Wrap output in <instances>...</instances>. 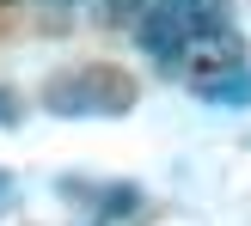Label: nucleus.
<instances>
[{
	"mask_svg": "<svg viewBox=\"0 0 251 226\" xmlns=\"http://www.w3.org/2000/svg\"><path fill=\"white\" fill-rule=\"evenodd\" d=\"M166 6L178 12V24H184V37H190V49L239 37V31H233V6H227V0H166ZM184 61H190V55H184Z\"/></svg>",
	"mask_w": 251,
	"mask_h": 226,
	"instance_id": "nucleus-3",
	"label": "nucleus"
},
{
	"mask_svg": "<svg viewBox=\"0 0 251 226\" xmlns=\"http://www.w3.org/2000/svg\"><path fill=\"white\" fill-rule=\"evenodd\" d=\"M6 196H12V178H6V171H0V202H6Z\"/></svg>",
	"mask_w": 251,
	"mask_h": 226,
	"instance_id": "nucleus-6",
	"label": "nucleus"
},
{
	"mask_svg": "<svg viewBox=\"0 0 251 226\" xmlns=\"http://www.w3.org/2000/svg\"><path fill=\"white\" fill-rule=\"evenodd\" d=\"M0 129H19V98L0 86Z\"/></svg>",
	"mask_w": 251,
	"mask_h": 226,
	"instance_id": "nucleus-5",
	"label": "nucleus"
},
{
	"mask_svg": "<svg viewBox=\"0 0 251 226\" xmlns=\"http://www.w3.org/2000/svg\"><path fill=\"white\" fill-rule=\"evenodd\" d=\"M49 116H129L135 110V80L117 68H68L43 86Z\"/></svg>",
	"mask_w": 251,
	"mask_h": 226,
	"instance_id": "nucleus-1",
	"label": "nucleus"
},
{
	"mask_svg": "<svg viewBox=\"0 0 251 226\" xmlns=\"http://www.w3.org/2000/svg\"><path fill=\"white\" fill-rule=\"evenodd\" d=\"M0 6H12V12H55V19H68V12H98V0H0Z\"/></svg>",
	"mask_w": 251,
	"mask_h": 226,
	"instance_id": "nucleus-4",
	"label": "nucleus"
},
{
	"mask_svg": "<svg viewBox=\"0 0 251 226\" xmlns=\"http://www.w3.org/2000/svg\"><path fill=\"white\" fill-rule=\"evenodd\" d=\"M135 43H141V49H147V61H159L166 73H178V68H184V55H190V37H184L178 12H172L166 0H147V12L135 19Z\"/></svg>",
	"mask_w": 251,
	"mask_h": 226,
	"instance_id": "nucleus-2",
	"label": "nucleus"
}]
</instances>
